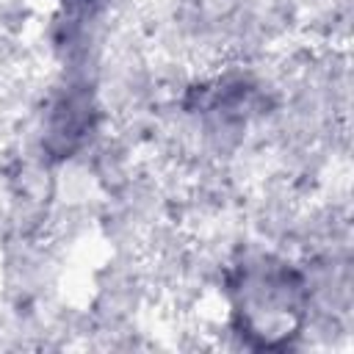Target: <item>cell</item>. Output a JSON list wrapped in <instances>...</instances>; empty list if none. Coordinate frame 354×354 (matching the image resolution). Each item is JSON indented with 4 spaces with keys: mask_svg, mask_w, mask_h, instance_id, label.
<instances>
[{
    "mask_svg": "<svg viewBox=\"0 0 354 354\" xmlns=\"http://www.w3.org/2000/svg\"><path fill=\"white\" fill-rule=\"evenodd\" d=\"M301 285L290 271L271 266L249 268L241 274L235 288V313L241 335L252 337L257 346H279L299 335L301 324Z\"/></svg>",
    "mask_w": 354,
    "mask_h": 354,
    "instance_id": "cell-1",
    "label": "cell"
}]
</instances>
